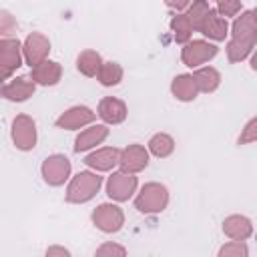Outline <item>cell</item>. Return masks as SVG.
<instances>
[{
  "label": "cell",
  "instance_id": "6da1fadb",
  "mask_svg": "<svg viewBox=\"0 0 257 257\" xmlns=\"http://www.w3.org/2000/svg\"><path fill=\"white\" fill-rule=\"evenodd\" d=\"M102 185V177L90 171H82L76 177H72L68 189H66V201L68 203H86L90 201Z\"/></svg>",
  "mask_w": 257,
  "mask_h": 257
},
{
  "label": "cell",
  "instance_id": "7a4b0ae2",
  "mask_svg": "<svg viewBox=\"0 0 257 257\" xmlns=\"http://www.w3.org/2000/svg\"><path fill=\"white\" fill-rule=\"evenodd\" d=\"M167 203H169V191H167V187L161 185V183H147V185L141 189L139 197L135 199V207H137L141 213H145V215L165 211Z\"/></svg>",
  "mask_w": 257,
  "mask_h": 257
},
{
  "label": "cell",
  "instance_id": "3957f363",
  "mask_svg": "<svg viewBox=\"0 0 257 257\" xmlns=\"http://www.w3.org/2000/svg\"><path fill=\"white\" fill-rule=\"evenodd\" d=\"M217 52H219V48L215 44H211L207 40H193V42H185V46L181 50V60L191 68H199L207 60L215 58Z\"/></svg>",
  "mask_w": 257,
  "mask_h": 257
},
{
  "label": "cell",
  "instance_id": "277c9868",
  "mask_svg": "<svg viewBox=\"0 0 257 257\" xmlns=\"http://www.w3.org/2000/svg\"><path fill=\"white\" fill-rule=\"evenodd\" d=\"M92 223L104 233H116L124 223V213L116 205L102 203L92 211Z\"/></svg>",
  "mask_w": 257,
  "mask_h": 257
},
{
  "label": "cell",
  "instance_id": "5b68a950",
  "mask_svg": "<svg viewBox=\"0 0 257 257\" xmlns=\"http://www.w3.org/2000/svg\"><path fill=\"white\" fill-rule=\"evenodd\" d=\"M12 143L20 151H30L36 145V124L30 116L18 114L12 120Z\"/></svg>",
  "mask_w": 257,
  "mask_h": 257
},
{
  "label": "cell",
  "instance_id": "8992f818",
  "mask_svg": "<svg viewBox=\"0 0 257 257\" xmlns=\"http://www.w3.org/2000/svg\"><path fill=\"white\" fill-rule=\"evenodd\" d=\"M42 177L48 185L58 187L70 177V161L64 155H50L42 163Z\"/></svg>",
  "mask_w": 257,
  "mask_h": 257
},
{
  "label": "cell",
  "instance_id": "52a82bcc",
  "mask_svg": "<svg viewBox=\"0 0 257 257\" xmlns=\"http://www.w3.org/2000/svg\"><path fill=\"white\" fill-rule=\"evenodd\" d=\"M135 189H137V177H135V173L116 171V173H112L108 177L106 193L114 201H128V197L135 193Z\"/></svg>",
  "mask_w": 257,
  "mask_h": 257
},
{
  "label": "cell",
  "instance_id": "ba28073f",
  "mask_svg": "<svg viewBox=\"0 0 257 257\" xmlns=\"http://www.w3.org/2000/svg\"><path fill=\"white\" fill-rule=\"evenodd\" d=\"M48 52H50V42L44 34H40V32L28 34V38L24 40V46H22V56L30 68L40 64L42 60H46Z\"/></svg>",
  "mask_w": 257,
  "mask_h": 257
},
{
  "label": "cell",
  "instance_id": "9c48e42d",
  "mask_svg": "<svg viewBox=\"0 0 257 257\" xmlns=\"http://www.w3.org/2000/svg\"><path fill=\"white\" fill-rule=\"evenodd\" d=\"M118 165L126 173H139L149 165V153L143 145H128L118 155Z\"/></svg>",
  "mask_w": 257,
  "mask_h": 257
},
{
  "label": "cell",
  "instance_id": "30bf717a",
  "mask_svg": "<svg viewBox=\"0 0 257 257\" xmlns=\"http://www.w3.org/2000/svg\"><path fill=\"white\" fill-rule=\"evenodd\" d=\"M94 112L88 108V106H72L68 108L66 112H62L58 118H56V126L58 128H80L84 124H90L94 120Z\"/></svg>",
  "mask_w": 257,
  "mask_h": 257
},
{
  "label": "cell",
  "instance_id": "8fae6325",
  "mask_svg": "<svg viewBox=\"0 0 257 257\" xmlns=\"http://www.w3.org/2000/svg\"><path fill=\"white\" fill-rule=\"evenodd\" d=\"M128 110H126V104L120 100V98H114V96H106L100 100L98 104V116L106 122V124H120L124 122Z\"/></svg>",
  "mask_w": 257,
  "mask_h": 257
},
{
  "label": "cell",
  "instance_id": "7c38bea8",
  "mask_svg": "<svg viewBox=\"0 0 257 257\" xmlns=\"http://www.w3.org/2000/svg\"><path fill=\"white\" fill-rule=\"evenodd\" d=\"M62 76V66L54 60H42L40 64L32 66L30 78L34 80V84H42V86H54Z\"/></svg>",
  "mask_w": 257,
  "mask_h": 257
},
{
  "label": "cell",
  "instance_id": "4fadbf2b",
  "mask_svg": "<svg viewBox=\"0 0 257 257\" xmlns=\"http://www.w3.org/2000/svg\"><path fill=\"white\" fill-rule=\"evenodd\" d=\"M118 155H120V151L116 147H104V149H98V151L86 155L84 165L90 169H96V171H110L114 165H118Z\"/></svg>",
  "mask_w": 257,
  "mask_h": 257
},
{
  "label": "cell",
  "instance_id": "5bb4252c",
  "mask_svg": "<svg viewBox=\"0 0 257 257\" xmlns=\"http://www.w3.org/2000/svg\"><path fill=\"white\" fill-rule=\"evenodd\" d=\"M34 86L36 84L30 76H16L8 84H4V98L12 100V102H22L32 96Z\"/></svg>",
  "mask_w": 257,
  "mask_h": 257
},
{
  "label": "cell",
  "instance_id": "9a60e30c",
  "mask_svg": "<svg viewBox=\"0 0 257 257\" xmlns=\"http://www.w3.org/2000/svg\"><path fill=\"white\" fill-rule=\"evenodd\" d=\"M199 32H203L205 36L213 38V40H225V36L229 34V24H227V18L219 16L215 8L209 10V14L205 16Z\"/></svg>",
  "mask_w": 257,
  "mask_h": 257
},
{
  "label": "cell",
  "instance_id": "2e32d148",
  "mask_svg": "<svg viewBox=\"0 0 257 257\" xmlns=\"http://www.w3.org/2000/svg\"><path fill=\"white\" fill-rule=\"evenodd\" d=\"M106 137H108V128H106V124H92V126L84 128V131L76 137V141H74V151H76V153L88 151V149L100 145Z\"/></svg>",
  "mask_w": 257,
  "mask_h": 257
},
{
  "label": "cell",
  "instance_id": "e0dca14e",
  "mask_svg": "<svg viewBox=\"0 0 257 257\" xmlns=\"http://www.w3.org/2000/svg\"><path fill=\"white\" fill-rule=\"evenodd\" d=\"M223 233L231 237L233 241H245L253 233V225L247 217L241 215H231L223 221Z\"/></svg>",
  "mask_w": 257,
  "mask_h": 257
},
{
  "label": "cell",
  "instance_id": "ac0fdd59",
  "mask_svg": "<svg viewBox=\"0 0 257 257\" xmlns=\"http://www.w3.org/2000/svg\"><path fill=\"white\" fill-rule=\"evenodd\" d=\"M0 62L16 70L22 64V54H20V42L10 36H0Z\"/></svg>",
  "mask_w": 257,
  "mask_h": 257
},
{
  "label": "cell",
  "instance_id": "d6986e66",
  "mask_svg": "<svg viewBox=\"0 0 257 257\" xmlns=\"http://www.w3.org/2000/svg\"><path fill=\"white\" fill-rule=\"evenodd\" d=\"M191 76H193L195 86H197L199 92H213V90H217V86L221 84V74H219V70L213 68V66L197 68Z\"/></svg>",
  "mask_w": 257,
  "mask_h": 257
},
{
  "label": "cell",
  "instance_id": "ffe728a7",
  "mask_svg": "<svg viewBox=\"0 0 257 257\" xmlns=\"http://www.w3.org/2000/svg\"><path fill=\"white\" fill-rule=\"evenodd\" d=\"M171 92L177 100H183V102H191L197 98L199 90L195 86V80L191 74H179L173 78V84H171Z\"/></svg>",
  "mask_w": 257,
  "mask_h": 257
},
{
  "label": "cell",
  "instance_id": "44dd1931",
  "mask_svg": "<svg viewBox=\"0 0 257 257\" xmlns=\"http://www.w3.org/2000/svg\"><path fill=\"white\" fill-rule=\"evenodd\" d=\"M233 38H251L257 40L255 32V12L247 10L233 22Z\"/></svg>",
  "mask_w": 257,
  "mask_h": 257
},
{
  "label": "cell",
  "instance_id": "7402d4cb",
  "mask_svg": "<svg viewBox=\"0 0 257 257\" xmlns=\"http://www.w3.org/2000/svg\"><path fill=\"white\" fill-rule=\"evenodd\" d=\"M255 48V40L251 38H231L227 44V56L229 62H241L245 60Z\"/></svg>",
  "mask_w": 257,
  "mask_h": 257
},
{
  "label": "cell",
  "instance_id": "603a6c76",
  "mask_svg": "<svg viewBox=\"0 0 257 257\" xmlns=\"http://www.w3.org/2000/svg\"><path fill=\"white\" fill-rule=\"evenodd\" d=\"M100 64H102V58L96 50H82L76 58V66L84 76H96Z\"/></svg>",
  "mask_w": 257,
  "mask_h": 257
},
{
  "label": "cell",
  "instance_id": "cb8c5ba5",
  "mask_svg": "<svg viewBox=\"0 0 257 257\" xmlns=\"http://www.w3.org/2000/svg\"><path fill=\"white\" fill-rule=\"evenodd\" d=\"M96 78L102 86H116L122 80V66L118 62H102L96 72Z\"/></svg>",
  "mask_w": 257,
  "mask_h": 257
},
{
  "label": "cell",
  "instance_id": "d4e9b609",
  "mask_svg": "<svg viewBox=\"0 0 257 257\" xmlns=\"http://www.w3.org/2000/svg\"><path fill=\"white\" fill-rule=\"evenodd\" d=\"M173 149H175V141L167 133H157V135H153L149 139V151L155 157H161V159L163 157H169L173 153Z\"/></svg>",
  "mask_w": 257,
  "mask_h": 257
},
{
  "label": "cell",
  "instance_id": "484cf974",
  "mask_svg": "<svg viewBox=\"0 0 257 257\" xmlns=\"http://www.w3.org/2000/svg\"><path fill=\"white\" fill-rule=\"evenodd\" d=\"M171 28H173V32H175V40H177L179 44H185V42L191 40L193 24H191V20H189L187 14H177V16H173V20H171Z\"/></svg>",
  "mask_w": 257,
  "mask_h": 257
},
{
  "label": "cell",
  "instance_id": "4316f807",
  "mask_svg": "<svg viewBox=\"0 0 257 257\" xmlns=\"http://www.w3.org/2000/svg\"><path fill=\"white\" fill-rule=\"evenodd\" d=\"M209 10H211V6H209L207 0H193V2L189 4L187 16H189V20H191V24H193V30H199V28H201V24H203L205 16L209 14Z\"/></svg>",
  "mask_w": 257,
  "mask_h": 257
},
{
  "label": "cell",
  "instance_id": "83f0119b",
  "mask_svg": "<svg viewBox=\"0 0 257 257\" xmlns=\"http://www.w3.org/2000/svg\"><path fill=\"white\" fill-rule=\"evenodd\" d=\"M247 255H249V249L243 241H231L223 245L219 251V257H247Z\"/></svg>",
  "mask_w": 257,
  "mask_h": 257
},
{
  "label": "cell",
  "instance_id": "f1b7e54d",
  "mask_svg": "<svg viewBox=\"0 0 257 257\" xmlns=\"http://www.w3.org/2000/svg\"><path fill=\"white\" fill-rule=\"evenodd\" d=\"M219 6H217V14L227 18V16H235L239 10H241V0H217Z\"/></svg>",
  "mask_w": 257,
  "mask_h": 257
},
{
  "label": "cell",
  "instance_id": "f546056e",
  "mask_svg": "<svg viewBox=\"0 0 257 257\" xmlns=\"http://www.w3.org/2000/svg\"><path fill=\"white\" fill-rule=\"evenodd\" d=\"M16 30V18L6 12V10H0V36H8Z\"/></svg>",
  "mask_w": 257,
  "mask_h": 257
},
{
  "label": "cell",
  "instance_id": "4dcf8cb0",
  "mask_svg": "<svg viewBox=\"0 0 257 257\" xmlns=\"http://www.w3.org/2000/svg\"><path fill=\"white\" fill-rule=\"evenodd\" d=\"M257 120L255 118H251L249 122H247V126H245V131L241 133V137H239V145H245V143H253L255 139H257Z\"/></svg>",
  "mask_w": 257,
  "mask_h": 257
},
{
  "label": "cell",
  "instance_id": "1f68e13d",
  "mask_svg": "<svg viewBox=\"0 0 257 257\" xmlns=\"http://www.w3.org/2000/svg\"><path fill=\"white\" fill-rule=\"evenodd\" d=\"M96 255H126V249L114 243H106L100 249H96Z\"/></svg>",
  "mask_w": 257,
  "mask_h": 257
},
{
  "label": "cell",
  "instance_id": "d6a6232c",
  "mask_svg": "<svg viewBox=\"0 0 257 257\" xmlns=\"http://www.w3.org/2000/svg\"><path fill=\"white\" fill-rule=\"evenodd\" d=\"M191 2H193V0H165V4H167L169 8H175V10H183V8H187Z\"/></svg>",
  "mask_w": 257,
  "mask_h": 257
},
{
  "label": "cell",
  "instance_id": "836d02e7",
  "mask_svg": "<svg viewBox=\"0 0 257 257\" xmlns=\"http://www.w3.org/2000/svg\"><path fill=\"white\" fill-rule=\"evenodd\" d=\"M12 72H14V70H12L10 66H6V64H2V62H0V82H4L6 78H10V76H12Z\"/></svg>",
  "mask_w": 257,
  "mask_h": 257
},
{
  "label": "cell",
  "instance_id": "e575fe53",
  "mask_svg": "<svg viewBox=\"0 0 257 257\" xmlns=\"http://www.w3.org/2000/svg\"><path fill=\"white\" fill-rule=\"evenodd\" d=\"M46 255H70V253L62 247H50V249H46Z\"/></svg>",
  "mask_w": 257,
  "mask_h": 257
},
{
  "label": "cell",
  "instance_id": "d590c367",
  "mask_svg": "<svg viewBox=\"0 0 257 257\" xmlns=\"http://www.w3.org/2000/svg\"><path fill=\"white\" fill-rule=\"evenodd\" d=\"M0 96H4V82H0Z\"/></svg>",
  "mask_w": 257,
  "mask_h": 257
}]
</instances>
